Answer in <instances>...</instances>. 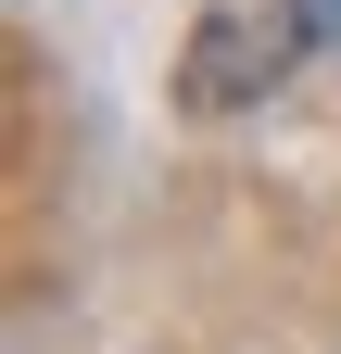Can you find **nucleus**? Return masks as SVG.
I'll return each instance as SVG.
<instances>
[{
  "label": "nucleus",
  "mask_w": 341,
  "mask_h": 354,
  "mask_svg": "<svg viewBox=\"0 0 341 354\" xmlns=\"http://www.w3.org/2000/svg\"><path fill=\"white\" fill-rule=\"evenodd\" d=\"M304 51H316V0H202L190 51H177V102L190 114H253V102L291 88Z\"/></svg>",
  "instance_id": "f257e3e1"
},
{
  "label": "nucleus",
  "mask_w": 341,
  "mask_h": 354,
  "mask_svg": "<svg viewBox=\"0 0 341 354\" xmlns=\"http://www.w3.org/2000/svg\"><path fill=\"white\" fill-rule=\"evenodd\" d=\"M316 38H341V0H316Z\"/></svg>",
  "instance_id": "f03ea898"
}]
</instances>
